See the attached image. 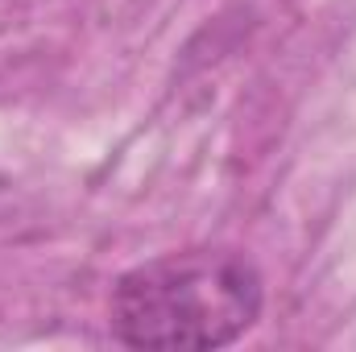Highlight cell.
Wrapping results in <instances>:
<instances>
[{"mask_svg":"<svg viewBox=\"0 0 356 352\" xmlns=\"http://www.w3.org/2000/svg\"><path fill=\"white\" fill-rule=\"evenodd\" d=\"M266 307L261 269L241 249H182L124 269L108 328L129 349L207 352L236 344Z\"/></svg>","mask_w":356,"mask_h":352,"instance_id":"1","label":"cell"}]
</instances>
